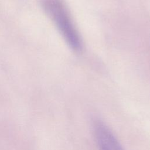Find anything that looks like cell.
Wrapping results in <instances>:
<instances>
[{
  "instance_id": "cell-1",
  "label": "cell",
  "mask_w": 150,
  "mask_h": 150,
  "mask_svg": "<svg viewBox=\"0 0 150 150\" xmlns=\"http://www.w3.org/2000/svg\"><path fill=\"white\" fill-rule=\"evenodd\" d=\"M45 8L69 47L75 52L81 51V38L62 2L60 0H46Z\"/></svg>"
},
{
  "instance_id": "cell-2",
  "label": "cell",
  "mask_w": 150,
  "mask_h": 150,
  "mask_svg": "<svg viewBox=\"0 0 150 150\" xmlns=\"http://www.w3.org/2000/svg\"><path fill=\"white\" fill-rule=\"evenodd\" d=\"M93 127L100 150H124L110 129L102 121L96 120Z\"/></svg>"
}]
</instances>
